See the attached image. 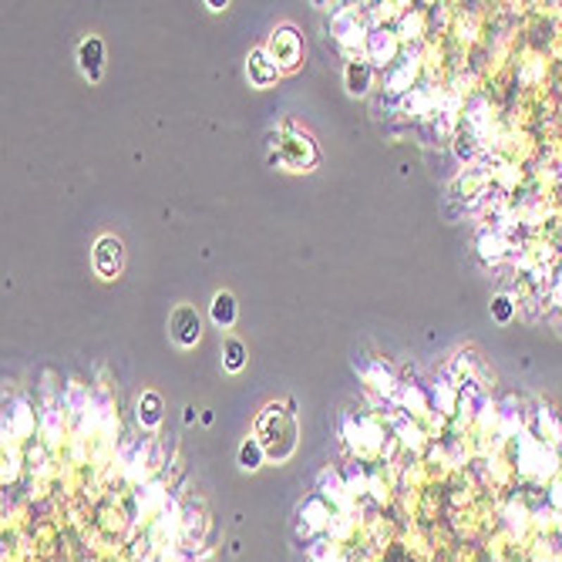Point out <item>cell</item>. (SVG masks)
I'll return each mask as SVG.
<instances>
[{"label": "cell", "mask_w": 562, "mask_h": 562, "mask_svg": "<svg viewBox=\"0 0 562 562\" xmlns=\"http://www.w3.org/2000/svg\"><path fill=\"white\" fill-rule=\"evenodd\" d=\"M168 327H172V337L182 344V347H192L199 340V313L192 306H179L172 320H168Z\"/></svg>", "instance_id": "cell-1"}, {"label": "cell", "mask_w": 562, "mask_h": 562, "mask_svg": "<svg viewBox=\"0 0 562 562\" xmlns=\"http://www.w3.org/2000/svg\"><path fill=\"white\" fill-rule=\"evenodd\" d=\"M94 266H98V273L101 276L118 273V266H122V243L111 239V236L98 239V246H94Z\"/></svg>", "instance_id": "cell-2"}, {"label": "cell", "mask_w": 562, "mask_h": 562, "mask_svg": "<svg viewBox=\"0 0 562 562\" xmlns=\"http://www.w3.org/2000/svg\"><path fill=\"white\" fill-rule=\"evenodd\" d=\"M101 41L98 37H88L85 44H81V51H77V58H81V68H85V75L92 77V81H98V75H101Z\"/></svg>", "instance_id": "cell-3"}, {"label": "cell", "mask_w": 562, "mask_h": 562, "mask_svg": "<svg viewBox=\"0 0 562 562\" xmlns=\"http://www.w3.org/2000/svg\"><path fill=\"white\" fill-rule=\"evenodd\" d=\"M213 320L219 323V327H232V320H236V304H232V296H229V293H216Z\"/></svg>", "instance_id": "cell-4"}, {"label": "cell", "mask_w": 562, "mask_h": 562, "mask_svg": "<svg viewBox=\"0 0 562 562\" xmlns=\"http://www.w3.org/2000/svg\"><path fill=\"white\" fill-rule=\"evenodd\" d=\"M142 421L145 425H158V418H162V401H158V394H145L142 397Z\"/></svg>", "instance_id": "cell-5"}, {"label": "cell", "mask_w": 562, "mask_h": 562, "mask_svg": "<svg viewBox=\"0 0 562 562\" xmlns=\"http://www.w3.org/2000/svg\"><path fill=\"white\" fill-rule=\"evenodd\" d=\"M246 364V350L239 340H226V367L229 370H239Z\"/></svg>", "instance_id": "cell-6"}, {"label": "cell", "mask_w": 562, "mask_h": 562, "mask_svg": "<svg viewBox=\"0 0 562 562\" xmlns=\"http://www.w3.org/2000/svg\"><path fill=\"white\" fill-rule=\"evenodd\" d=\"M243 465L246 468H256V461H259V444L256 441H249V444H243Z\"/></svg>", "instance_id": "cell-7"}]
</instances>
